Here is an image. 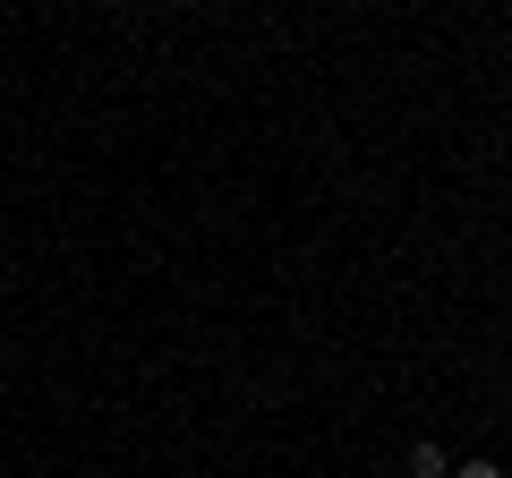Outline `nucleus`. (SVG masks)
Returning <instances> with one entry per match:
<instances>
[{
    "mask_svg": "<svg viewBox=\"0 0 512 478\" xmlns=\"http://www.w3.org/2000/svg\"><path fill=\"white\" fill-rule=\"evenodd\" d=\"M453 478H504V470H495V461H461Z\"/></svg>",
    "mask_w": 512,
    "mask_h": 478,
    "instance_id": "f03ea898",
    "label": "nucleus"
},
{
    "mask_svg": "<svg viewBox=\"0 0 512 478\" xmlns=\"http://www.w3.org/2000/svg\"><path fill=\"white\" fill-rule=\"evenodd\" d=\"M410 478H453V453H444L436 436H427V444H410Z\"/></svg>",
    "mask_w": 512,
    "mask_h": 478,
    "instance_id": "f257e3e1",
    "label": "nucleus"
}]
</instances>
